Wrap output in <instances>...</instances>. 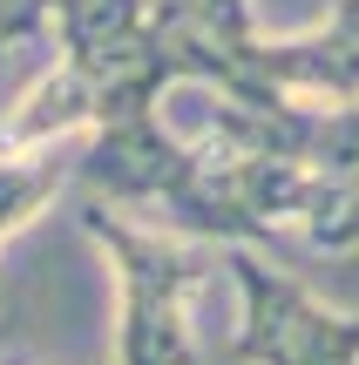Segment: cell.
I'll use <instances>...</instances> for the list:
<instances>
[{
	"instance_id": "5b68a950",
	"label": "cell",
	"mask_w": 359,
	"mask_h": 365,
	"mask_svg": "<svg viewBox=\"0 0 359 365\" xmlns=\"http://www.w3.org/2000/svg\"><path fill=\"white\" fill-rule=\"evenodd\" d=\"M325 27H333L339 41L359 54V0H333V14H325Z\"/></svg>"
},
{
	"instance_id": "277c9868",
	"label": "cell",
	"mask_w": 359,
	"mask_h": 365,
	"mask_svg": "<svg viewBox=\"0 0 359 365\" xmlns=\"http://www.w3.org/2000/svg\"><path fill=\"white\" fill-rule=\"evenodd\" d=\"M292 237L312 250H359V176H319L312 182V203H305Z\"/></svg>"
},
{
	"instance_id": "7a4b0ae2",
	"label": "cell",
	"mask_w": 359,
	"mask_h": 365,
	"mask_svg": "<svg viewBox=\"0 0 359 365\" xmlns=\"http://www.w3.org/2000/svg\"><path fill=\"white\" fill-rule=\"evenodd\" d=\"M238 277V359L244 365H359V318L319 304L292 271L231 250Z\"/></svg>"
},
{
	"instance_id": "3957f363",
	"label": "cell",
	"mask_w": 359,
	"mask_h": 365,
	"mask_svg": "<svg viewBox=\"0 0 359 365\" xmlns=\"http://www.w3.org/2000/svg\"><path fill=\"white\" fill-rule=\"evenodd\" d=\"M68 163H81V143H61V149H27V156H0V237L27 230L41 210L54 203Z\"/></svg>"
},
{
	"instance_id": "6da1fadb",
	"label": "cell",
	"mask_w": 359,
	"mask_h": 365,
	"mask_svg": "<svg viewBox=\"0 0 359 365\" xmlns=\"http://www.w3.org/2000/svg\"><path fill=\"white\" fill-rule=\"evenodd\" d=\"M81 223L122 277V365H197V339H190L197 244L122 210H89Z\"/></svg>"
}]
</instances>
